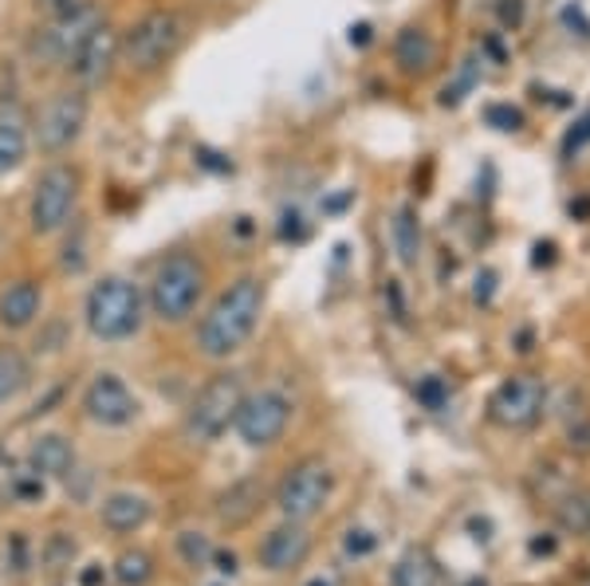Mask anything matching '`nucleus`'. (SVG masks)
<instances>
[{
    "mask_svg": "<svg viewBox=\"0 0 590 586\" xmlns=\"http://www.w3.org/2000/svg\"><path fill=\"white\" fill-rule=\"evenodd\" d=\"M264 312V284L256 275H241L236 284H229V292H221V300L209 307V315L197 327V347L205 359H229L244 342L253 339L256 323Z\"/></svg>",
    "mask_w": 590,
    "mask_h": 586,
    "instance_id": "nucleus-1",
    "label": "nucleus"
},
{
    "mask_svg": "<svg viewBox=\"0 0 590 586\" xmlns=\"http://www.w3.org/2000/svg\"><path fill=\"white\" fill-rule=\"evenodd\" d=\"M87 331L103 342L134 339L146 319V300H142L138 284L126 275H103L99 284L87 292Z\"/></svg>",
    "mask_w": 590,
    "mask_h": 586,
    "instance_id": "nucleus-2",
    "label": "nucleus"
},
{
    "mask_svg": "<svg viewBox=\"0 0 590 586\" xmlns=\"http://www.w3.org/2000/svg\"><path fill=\"white\" fill-rule=\"evenodd\" d=\"M186 40V20L174 9H154L119 36V59L138 76H151L178 56Z\"/></svg>",
    "mask_w": 590,
    "mask_h": 586,
    "instance_id": "nucleus-3",
    "label": "nucleus"
},
{
    "mask_svg": "<svg viewBox=\"0 0 590 586\" xmlns=\"http://www.w3.org/2000/svg\"><path fill=\"white\" fill-rule=\"evenodd\" d=\"M205 292V268L197 264V256L174 252L162 260L151 284V312L162 323H181L193 315L197 300Z\"/></svg>",
    "mask_w": 590,
    "mask_h": 586,
    "instance_id": "nucleus-4",
    "label": "nucleus"
},
{
    "mask_svg": "<svg viewBox=\"0 0 590 586\" xmlns=\"http://www.w3.org/2000/svg\"><path fill=\"white\" fill-rule=\"evenodd\" d=\"M76 205H79V170L67 166V161L47 166L36 178V190H32V209H29L32 233L52 237V233L67 228V221L76 217Z\"/></svg>",
    "mask_w": 590,
    "mask_h": 586,
    "instance_id": "nucleus-5",
    "label": "nucleus"
},
{
    "mask_svg": "<svg viewBox=\"0 0 590 586\" xmlns=\"http://www.w3.org/2000/svg\"><path fill=\"white\" fill-rule=\"evenodd\" d=\"M244 402L241 374H216L213 382H205V390L193 397V406L186 414V433L197 444H209L225 433L236 421V409Z\"/></svg>",
    "mask_w": 590,
    "mask_h": 586,
    "instance_id": "nucleus-6",
    "label": "nucleus"
},
{
    "mask_svg": "<svg viewBox=\"0 0 590 586\" xmlns=\"http://www.w3.org/2000/svg\"><path fill=\"white\" fill-rule=\"evenodd\" d=\"M331 488H335L331 469L319 461V457H308V461H300L288 476H283L280 492H276V504H280L283 520L303 523L323 511V504L331 500Z\"/></svg>",
    "mask_w": 590,
    "mask_h": 586,
    "instance_id": "nucleus-7",
    "label": "nucleus"
},
{
    "mask_svg": "<svg viewBox=\"0 0 590 586\" xmlns=\"http://www.w3.org/2000/svg\"><path fill=\"white\" fill-rule=\"evenodd\" d=\"M291 421V402L280 390H260V394H248L236 409V433L248 449H268L283 437Z\"/></svg>",
    "mask_w": 590,
    "mask_h": 586,
    "instance_id": "nucleus-8",
    "label": "nucleus"
},
{
    "mask_svg": "<svg viewBox=\"0 0 590 586\" xmlns=\"http://www.w3.org/2000/svg\"><path fill=\"white\" fill-rule=\"evenodd\" d=\"M87 126V91L84 87H67L52 103L40 111L36 123V143L44 154H64L79 143V134Z\"/></svg>",
    "mask_w": 590,
    "mask_h": 586,
    "instance_id": "nucleus-9",
    "label": "nucleus"
},
{
    "mask_svg": "<svg viewBox=\"0 0 590 586\" xmlns=\"http://www.w3.org/2000/svg\"><path fill=\"white\" fill-rule=\"evenodd\" d=\"M547 386L535 374H515V379L500 382V390L492 394V421H500L504 429H524L535 417L544 414Z\"/></svg>",
    "mask_w": 590,
    "mask_h": 586,
    "instance_id": "nucleus-10",
    "label": "nucleus"
},
{
    "mask_svg": "<svg viewBox=\"0 0 590 586\" xmlns=\"http://www.w3.org/2000/svg\"><path fill=\"white\" fill-rule=\"evenodd\" d=\"M84 409L94 426H107V429L131 426L134 417H138V402H134L131 386L119 374H94V382L84 394Z\"/></svg>",
    "mask_w": 590,
    "mask_h": 586,
    "instance_id": "nucleus-11",
    "label": "nucleus"
},
{
    "mask_svg": "<svg viewBox=\"0 0 590 586\" xmlns=\"http://www.w3.org/2000/svg\"><path fill=\"white\" fill-rule=\"evenodd\" d=\"M99 24H103V12L94 9L91 0H84L76 12L52 20V29L44 32V56L52 59V64L67 67L71 59H76V52L84 48V40L91 36Z\"/></svg>",
    "mask_w": 590,
    "mask_h": 586,
    "instance_id": "nucleus-12",
    "label": "nucleus"
},
{
    "mask_svg": "<svg viewBox=\"0 0 590 586\" xmlns=\"http://www.w3.org/2000/svg\"><path fill=\"white\" fill-rule=\"evenodd\" d=\"M114 64H119V32L103 20V24L84 40V48L76 52V59L67 67H71V76L79 79V87L91 91V87H103L107 79H111Z\"/></svg>",
    "mask_w": 590,
    "mask_h": 586,
    "instance_id": "nucleus-13",
    "label": "nucleus"
},
{
    "mask_svg": "<svg viewBox=\"0 0 590 586\" xmlns=\"http://www.w3.org/2000/svg\"><path fill=\"white\" fill-rule=\"evenodd\" d=\"M311 551V536L303 531V523H280L264 536L260 543V563L264 571H272V575H283V571H296L308 559Z\"/></svg>",
    "mask_w": 590,
    "mask_h": 586,
    "instance_id": "nucleus-14",
    "label": "nucleus"
},
{
    "mask_svg": "<svg viewBox=\"0 0 590 586\" xmlns=\"http://www.w3.org/2000/svg\"><path fill=\"white\" fill-rule=\"evenodd\" d=\"M40 303H44L40 284H32V280H16V284H9L4 288V295H0V327H9V331H24V327H32V319L40 315Z\"/></svg>",
    "mask_w": 590,
    "mask_h": 586,
    "instance_id": "nucleus-15",
    "label": "nucleus"
},
{
    "mask_svg": "<svg viewBox=\"0 0 590 586\" xmlns=\"http://www.w3.org/2000/svg\"><path fill=\"white\" fill-rule=\"evenodd\" d=\"M393 59H398L405 76H422L437 59V44H433V36L425 29H402L398 32V44H393Z\"/></svg>",
    "mask_w": 590,
    "mask_h": 586,
    "instance_id": "nucleus-16",
    "label": "nucleus"
},
{
    "mask_svg": "<svg viewBox=\"0 0 590 586\" xmlns=\"http://www.w3.org/2000/svg\"><path fill=\"white\" fill-rule=\"evenodd\" d=\"M146 520H151V504L134 492H114L103 500V523L111 531H138Z\"/></svg>",
    "mask_w": 590,
    "mask_h": 586,
    "instance_id": "nucleus-17",
    "label": "nucleus"
},
{
    "mask_svg": "<svg viewBox=\"0 0 590 586\" xmlns=\"http://www.w3.org/2000/svg\"><path fill=\"white\" fill-rule=\"evenodd\" d=\"M71 464H76V453L59 433H47L32 444V473L36 476H67Z\"/></svg>",
    "mask_w": 590,
    "mask_h": 586,
    "instance_id": "nucleus-18",
    "label": "nucleus"
},
{
    "mask_svg": "<svg viewBox=\"0 0 590 586\" xmlns=\"http://www.w3.org/2000/svg\"><path fill=\"white\" fill-rule=\"evenodd\" d=\"M24 158H29V131L16 114H0V178L20 170Z\"/></svg>",
    "mask_w": 590,
    "mask_h": 586,
    "instance_id": "nucleus-19",
    "label": "nucleus"
},
{
    "mask_svg": "<svg viewBox=\"0 0 590 586\" xmlns=\"http://www.w3.org/2000/svg\"><path fill=\"white\" fill-rule=\"evenodd\" d=\"M393 248H398V260H402L405 268H413L418 260H422V225H418V213H413L410 205H402L398 213H393Z\"/></svg>",
    "mask_w": 590,
    "mask_h": 586,
    "instance_id": "nucleus-20",
    "label": "nucleus"
},
{
    "mask_svg": "<svg viewBox=\"0 0 590 586\" xmlns=\"http://www.w3.org/2000/svg\"><path fill=\"white\" fill-rule=\"evenodd\" d=\"M437 563L425 551H410L398 559V567L390 575V586H437Z\"/></svg>",
    "mask_w": 590,
    "mask_h": 586,
    "instance_id": "nucleus-21",
    "label": "nucleus"
},
{
    "mask_svg": "<svg viewBox=\"0 0 590 586\" xmlns=\"http://www.w3.org/2000/svg\"><path fill=\"white\" fill-rule=\"evenodd\" d=\"M24 382H29V367H24V359H20L16 350H0V406L12 402V397L24 390Z\"/></svg>",
    "mask_w": 590,
    "mask_h": 586,
    "instance_id": "nucleus-22",
    "label": "nucleus"
},
{
    "mask_svg": "<svg viewBox=\"0 0 590 586\" xmlns=\"http://www.w3.org/2000/svg\"><path fill=\"white\" fill-rule=\"evenodd\" d=\"M114 578L122 586H146L154 578V563L146 551H122L119 563H114Z\"/></svg>",
    "mask_w": 590,
    "mask_h": 586,
    "instance_id": "nucleus-23",
    "label": "nucleus"
},
{
    "mask_svg": "<svg viewBox=\"0 0 590 586\" xmlns=\"http://www.w3.org/2000/svg\"><path fill=\"white\" fill-rule=\"evenodd\" d=\"M418 402H422L425 409H445V402H449V386L441 379H422L418 382Z\"/></svg>",
    "mask_w": 590,
    "mask_h": 586,
    "instance_id": "nucleus-24",
    "label": "nucleus"
},
{
    "mask_svg": "<svg viewBox=\"0 0 590 586\" xmlns=\"http://www.w3.org/2000/svg\"><path fill=\"white\" fill-rule=\"evenodd\" d=\"M343 548H347V555L363 559V555H370V551L378 548V539H375V531L350 528V531H347V539H343Z\"/></svg>",
    "mask_w": 590,
    "mask_h": 586,
    "instance_id": "nucleus-25",
    "label": "nucleus"
},
{
    "mask_svg": "<svg viewBox=\"0 0 590 586\" xmlns=\"http://www.w3.org/2000/svg\"><path fill=\"white\" fill-rule=\"evenodd\" d=\"M590 143V111L582 114L579 123L571 126V131H567V138H563V154H567V158H571V154H579L582 146Z\"/></svg>",
    "mask_w": 590,
    "mask_h": 586,
    "instance_id": "nucleus-26",
    "label": "nucleus"
},
{
    "mask_svg": "<svg viewBox=\"0 0 590 586\" xmlns=\"http://www.w3.org/2000/svg\"><path fill=\"white\" fill-rule=\"evenodd\" d=\"M488 123L497 126V131H520L524 114L515 111V106H488Z\"/></svg>",
    "mask_w": 590,
    "mask_h": 586,
    "instance_id": "nucleus-27",
    "label": "nucleus"
},
{
    "mask_svg": "<svg viewBox=\"0 0 590 586\" xmlns=\"http://www.w3.org/2000/svg\"><path fill=\"white\" fill-rule=\"evenodd\" d=\"M84 0H36V9L44 12L47 20H59V16H67V12H76Z\"/></svg>",
    "mask_w": 590,
    "mask_h": 586,
    "instance_id": "nucleus-28",
    "label": "nucleus"
},
{
    "mask_svg": "<svg viewBox=\"0 0 590 586\" xmlns=\"http://www.w3.org/2000/svg\"><path fill=\"white\" fill-rule=\"evenodd\" d=\"M181 551H186V555L197 563V559H205V555H209V543H205L201 536H193V531H186V536H181Z\"/></svg>",
    "mask_w": 590,
    "mask_h": 586,
    "instance_id": "nucleus-29",
    "label": "nucleus"
},
{
    "mask_svg": "<svg viewBox=\"0 0 590 586\" xmlns=\"http://www.w3.org/2000/svg\"><path fill=\"white\" fill-rule=\"evenodd\" d=\"M492 284H497V275H492V272H480L477 275V303L492 300Z\"/></svg>",
    "mask_w": 590,
    "mask_h": 586,
    "instance_id": "nucleus-30",
    "label": "nucleus"
},
{
    "mask_svg": "<svg viewBox=\"0 0 590 586\" xmlns=\"http://www.w3.org/2000/svg\"><path fill=\"white\" fill-rule=\"evenodd\" d=\"M216 571H221V575H236V555H233V551H229V555H225V551L216 555Z\"/></svg>",
    "mask_w": 590,
    "mask_h": 586,
    "instance_id": "nucleus-31",
    "label": "nucleus"
},
{
    "mask_svg": "<svg viewBox=\"0 0 590 586\" xmlns=\"http://www.w3.org/2000/svg\"><path fill=\"white\" fill-rule=\"evenodd\" d=\"M16 492H20V496H44V484H40V476H36V481L16 484Z\"/></svg>",
    "mask_w": 590,
    "mask_h": 586,
    "instance_id": "nucleus-32",
    "label": "nucleus"
},
{
    "mask_svg": "<svg viewBox=\"0 0 590 586\" xmlns=\"http://www.w3.org/2000/svg\"><path fill=\"white\" fill-rule=\"evenodd\" d=\"M504 24H520V12H524V4H520V0H515V4H504Z\"/></svg>",
    "mask_w": 590,
    "mask_h": 586,
    "instance_id": "nucleus-33",
    "label": "nucleus"
},
{
    "mask_svg": "<svg viewBox=\"0 0 590 586\" xmlns=\"http://www.w3.org/2000/svg\"><path fill=\"white\" fill-rule=\"evenodd\" d=\"M370 40V29L366 24H358V29H350V44H366Z\"/></svg>",
    "mask_w": 590,
    "mask_h": 586,
    "instance_id": "nucleus-34",
    "label": "nucleus"
},
{
    "mask_svg": "<svg viewBox=\"0 0 590 586\" xmlns=\"http://www.w3.org/2000/svg\"><path fill=\"white\" fill-rule=\"evenodd\" d=\"M84 586H99V567L84 571Z\"/></svg>",
    "mask_w": 590,
    "mask_h": 586,
    "instance_id": "nucleus-35",
    "label": "nucleus"
},
{
    "mask_svg": "<svg viewBox=\"0 0 590 586\" xmlns=\"http://www.w3.org/2000/svg\"><path fill=\"white\" fill-rule=\"evenodd\" d=\"M308 586H331V583H327V578H315V583H308Z\"/></svg>",
    "mask_w": 590,
    "mask_h": 586,
    "instance_id": "nucleus-36",
    "label": "nucleus"
}]
</instances>
